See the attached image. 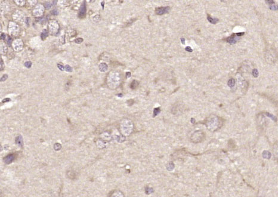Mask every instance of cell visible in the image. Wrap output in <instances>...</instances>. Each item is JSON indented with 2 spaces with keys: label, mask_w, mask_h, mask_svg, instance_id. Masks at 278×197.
<instances>
[{
  "label": "cell",
  "mask_w": 278,
  "mask_h": 197,
  "mask_svg": "<svg viewBox=\"0 0 278 197\" xmlns=\"http://www.w3.org/2000/svg\"><path fill=\"white\" fill-rule=\"evenodd\" d=\"M224 121L221 118L215 115H211L205 121V126L210 131H216L223 126Z\"/></svg>",
  "instance_id": "obj_1"
},
{
  "label": "cell",
  "mask_w": 278,
  "mask_h": 197,
  "mask_svg": "<svg viewBox=\"0 0 278 197\" xmlns=\"http://www.w3.org/2000/svg\"><path fill=\"white\" fill-rule=\"evenodd\" d=\"M134 128V125L131 120L125 118L122 119L120 123L119 129L122 135L124 137L128 136L132 133Z\"/></svg>",
  "instance_id": "obj_2"
},
{
  "label": "cell",
  "mask_w": 278,
  "mask_h": 197,
  "mask_svg": "<svg viewBox=\"0 0 278 197\" xmlns=\"http://www.w3.org/2000/svg\"><path fill=\"white\" fill-rule=\"evenodd\" d=\"M205 138H206V136L203 131L196 130L195 131L191 134L190 140L192 143L198 144V143H200L204 142L205 140Z\"/></svg>",
  "instance_id": "obj_3"
},
{
  "label": "cell",
  "mask_w": 278,
  "mask_h": 197,
  "mask_svg": "<svg viewBox=\"0 0 278 197\" xmlns=\"http://www.w3.org/2000/svg\"><path fill=\"white\" fill-rule=\"evenodd\" d=\"M170 8L168 6L167 7H158L155 9V13L157 15H162L164 14L168 13L170 12Z\"/></svg>",
  "instance_id": "obj_4"
},
{
  "label": "cell",
  "mask_w": 278,
  "mask_h": 197,
  "mask_svg": "<svg viewBox=\"0 0 278 197\" xmlns=\"http://www.w3.org/2000/svg\"><path fill=\"white\" fill-rule=\"evenodd\" d=\"M86 6H86V1H83V2H82V6H81V8H80L79 9V13H78V16H79V17H80V18H82V17H84L85 16H86V11H87Z\"/></svg>",
  "instance_id": "obj_5"
},
{
  "label": "cell",
  "mask_w": 278,
  "mask_h": 197,
  "mask_svg": "<svg viewBox=\"0 0 278 197\" xmlns=\"http://www.w3.org/2000/svg\"><path fill=\"white\" fill-rule=\"evenodd\" d=\"M109 197H125V195L121 190H114L110 193Z\"/></svg>",
  "instance_id": "obj_6"
},
{
  "label": "cell",
  "mask_w": 278,
  "mask_h": 197,
  "mask_svg": "<svg viewBox=\"0 0 278 197\" xmlns=\"http://www.w3.org/2000/svg\"><path fill=\"white\" fill-rule=\"evenodd\" d=\"M15 158H16L15 154H13V153L8 154V155H7L6 157H4V162L6 164H9L11 163V162L14 160Z\"/></svg>",
  "instance_id": "obj_7"
},
{
  "label": "cell",
  "mask_w": 278,
  "mask_h": 197,
  "mask_svg": "<svg viewBox=\"0 0 278 197\" xmlns=\"http://www.w3.org/2000/svg\"><path fill=\"white\" fill-rule=\"evenodd\" d=\"M238 40H239V38L236 36V34H233L226 39V41L230 44H235Z\"/></svg>",
  "instance_id": "obj_8"
},
{
  "label": "cell",
  "mask_w": 278,
  "mask_h": 197,
  "mask_svg": "<svg viewBox=\"0 0 278 197\" xmlns=\"http://www.w3.org/2000/svg\"><path fill=\"white\" fill-rule=\"evenodd\" d=\"M273 154L275 160L278 161V142H276L273 146Z\"/></svg>",
  "instance_id": "obj_9"
},
{
  "label": "cell",
  "mask_w": 278,
  "mask_h": 197,
  "mask_svg": "<svg viewBox=\"0 0 278 197\" xmlns=\"http://www.w3.org/2000/svg\"><path fill=\"white\" fill-rule=\"evenodd\" d=\"M16 144L20 147H22L23 145V141L22 136L21 135H19L18 136L16 137V140H15Z\"/></svg>",
  "instance_id": "obj_10"
},
{
  "label": "cell",
  "mask_w": 278,
  "mask_h": 197,
  "mask_svg": "<svg viewBox=\"0 0 278 197\" xmlns=\"http://www.w3.org/2000/svg\"><path fill=\"white\" fill-rule=\"evenodd\" d=\"M106 141L104 140H100L97 142V145L99 148L100 149H103L106 148Z\"/></svg>",
  "instance_id": "obj_11"
},
{
  "label": "cell",
  "mask_w": 278,
  "mask_h": 197,
  "mask_svg": "<svg viewBox=\"0 0 278 197\" xmlns=\"http://www.w3.org/2000/svg\"><path fill=\"white\" fill-rule=\"evenodd\" d=\"M207 19L212 24H216L219 22V19L217 18H213L211 16H209V15H207Z\"/></svg>",
  "instance_id": "obj_12"
},
{
  "label": "cell",
  "mask_w": 278,
  "mask_h": 197,
  "mask_svg": "<svg viewBox=\"0 0 278 197\" xmlns=\"http://www.w3.org/2000/svg\"><path fill=\"white\" fill-rule=\"evenodd\" d=\"M107 68H108V66H107V65L106 64V63H100V65H99V69L100 71H101V72H105V71H107Z\"/></svg>",
  "instance_id": "obj_13"
},
{
  "label": "cell",
  "mask_w": 278,
  "mask_h": 197,
  "mask_svg": "<svg viewBox=\"0 0 278 197\" xmlns=\"http://www.w3.org/2000/svg\"><path fill=\"white\" fill-rule=\"evenodd\" d=\"M139 86V81H137V80H134V81H133V82L131 83L130 87H131V88H132V89H135V88H136Z\"/></svg>",
  "instance_id": "obj_14"
},
{
  "label": "cell",
  "mask_w": 278,
  "mask_h": 197,
  "mask_svg": "<svg viewBox=\"0 0 278 197\" xmlns=\"http://www.w3.org/2000/svg\"><path fill=\"white\" fill-rule=\"evenodd\" d=\"M235 85V80L234 78L230 79L228 81V86L231 88H232V87H234Z\"/></svg>",
  "instance_id": "obj_15"
},
{
  "label": "cell",
  "mask_w": 278,
  "mask_h": 197,
  "mask_svg": "<svg viewBox=\"0 0 278 197\" xmlns=\"http://www.w3.org/2000/svg\"><path fill=\"white\" fill-rule=\"evenodd\" d=\"M47 36H48V31L46 29L43 30V32H42V34H41V39H43V40H44V39L46 38V37Z\"/></svg>",
  "instance_id": "obj_16"
},
{
  "label": "cell",
  "mask_w": 278,
  "mask_h": 197,
  "mask_svg": "<svg viewBox=\"0 0 278 197\" xmlns=\"http://www.w3.org/2000/svg\"><path fill=\"white\" fill-rule=\"evenodd\" d=\"M61 148H62V145H61L60 143H55L54 145V149L55 151H59V150L61 149Z\"/></svg>",
  "instance_id": "obj_17"
},
{
  "label": "cell",
  "mask_w": 278,
  "mask_h": 197,
  "mask_svg": "<svg viewBox=\"0 0 278 197\" xmlns=\"http://www.w3.org/2000/svg\"><path fill=\"white\" fill-rule=\"evenodd\" d=\"M252 75L255 78H257L258 76V71L257 69H254L252 71Z\"/></svg>",
  "instance_id": "obj_18"
},
{
  "label": "cell",
  "mask_w": 278,
  "mask_h": 197,
  "mask_svg": "<svg viewBox=\"0 0 278 197\" xmlns=\"http://www.w3.org/2000/svg\"><path fill=\"white\" fill-rule=\"evenodd\" d=\"M160 112V108H157L154 109L153 110V117H155L156 115H158Z\"/></svg>",
  "instance_id": "obj_19"
},
{
  "label": "cell",
  "mask_w": 278,
  "mask_h": 197,
  "mask_svg": "<svg viewBox=\"0 0 278 197\" xmlns=\"http://www.w3.org/2000/svg\"><path fill=\"white\" fill-rule=\"evenodd\" d=\"M52 6H53V4L51 3L50 2H47L45 4V8H46L47 9H49V8H50Z\"/></svg>",
  "instance_id": "obj_20"
},
{
  "label": "cell",
  "mask_w": 278,
  "mask_h": 197,
  "mask_svg": "<svg viewBox=\"0 0 278 197\" xmlns=\"http://www.w3.org/2000/svg\"><path fill=\"white\" fill-rule=\"evenodd\" d=\"M25 66L26 67V68H30V67H31V66H32V62H29V61H28V62H25Z\"/></svg>",
  "instance_id": "obj_21"
},
{
  "label": "cell",
  "mask_w": 278,
  "mask_h": 197,
  "mask_svg": "<svg viewBox=\"0 0 278 197\" xmlns=\"http://www.w3.org/2000/svg\"><path fill=\"white\" fill-rule=\"evenodd\" d=\"M146 189H148V190H145L146 193L147 194H150L153 192V189H152V188H146Z\"/></svg>",
  "instance_id": "obj_22"
},
{
  "label": "cell",
  "mask_w": 278,
  "mask_h": 197,
  "mask_svg": "<svg viewBox=\"0 0 278 197\" xmlns=\"http://www.w3.org/2000/svg\"><path fill=\"white\" fill-rule=\"evenodd\" d=\"M270 9L271 10H277L278 9V6L277 5H273V6H270Z\"/></svg>",
  "instance_id": "obj_23"
},
{
  "label": "cell",
  "mask_w": 278,
  "mask_h": 197,
  "mask_svg": "<svg viewBox=\"0 0 278 197\" xmlns=\"http://www.w3.org/2000/svg\"><path fill=\"white\" fill-rule=\"evenodd\" d=\"M65 70L67 71V72H72V68H71V66L69 65H66L65 66Z\"/></svg>",
  "instance_id": "obj_24"
},
{
  "label": "cell",
  "mask_w": 278,
  "mask_h": 197,
  "mask_svg": "<svg viewBox=\"0 0 278 197\" xmlns=\"http://www.w3.org/2000/svg\"><path fill=\"white\" fill-rule=\"evenodd\" d=\"M82 41H83V39L81 38H77V39H75V43H78V44L81 43Z\"/></svg>",
  "instance_id": "obj_25"
},
{
  "label": "cell",
  "mask_w": 278,
  "mask_h": 197,
  "mask_svg": "<svg viewBox=\"0 0 278 197\" xmlns=\"http://www.w3.org/2000/svg\"><path fill=\"white\" fill-rule=\"evenodd\" d=\"M57 67L59 68V69L60 70V71H64V69H65V68H64V66L62 65H61L60 64H58L57 65Z\"/></svg>",
  "instance_id": "obj_26"
},
{
  "label": "cell",
  "mask_w": 278,
  "mask_h": 197,
  "mask_svg": "<svg viewBox=\"0 0 278 197\" xmlns=\"http://www.w3.org/2000/svg\"><path fill=\"white\" fill-rule=\"evenodd\" d=\"M7 77H8V75H4L2 77V78H1V81H4L7 78Z\"/></svg>",
  "instance_id": "obj_27"
},
{
  "label": "cell",
  "mask_w": 278,
  "mask_h": 197,
  "mask_svg": "<svg viewBox=\"0 0 278 197\" xmlns=\"http://www.w3.org/2000/svg\"><path fill=\"white\" fill-rule=\"evenodd\" d=\"M51 13L54 15H57L58 14H59V12H58L57 10L56 9H54L51 11Z\"/></svg>",
  "instance_id": "obj_28"
},
{
  "label": "cell",
  "mask_w": 278,
  "mask_h": 197,
  "mask_svg": "<svg viewBox=\"0 0 278 197\" xmlns=\"http://www.w3.org/2000/svg\"><path fill=\"white\" fill-rule=\"evenodd\" d=\"M186 50L187 51H189V52H192L193 50L192 49V48L188 46V47H186Z\"/></svg>",
  "instance_id": "obj_29"
},
{
  "label": "cell",
  "mask_w": 278,
  "mask_h": 197,
  "mask_svg": "<svg viewBox=\"0 0 278 197\" xmlns=\"http://www.w3.org/2000/svg\"><path fill=\"white\" fill-rule=\"evenodd\" d=\"M245 33L244 32H240V33H236V35L237 36H242V35H244Z\"/></svg>",
  "instance_id": "obj_30"
},
{
  "label": "cell",
  "mask_w": 278,
  "mask_h": 197,
  "mask_svg": "<svg viewBox=\"0 0 278 197\" xmlns=\"http://www.w3.org/2000/svg\"><path fill=\"white\" fill-rule=\"evenodd\" d=\"M266 1L267 2V3H269V4H273L275 3V2H274V1H272V0H269V1Z\"/></svg>",
  "instance_id": "obj_31"
},
{
  "label": "cell",
  "mask_w": 278,
  "mask_h": 197,
  "mask_svg": "<svg viewBox=\"0 0 278 197\" xmlns=\"http://www.w3.org/2000/svg\"><path fill=\"white\" fill-rule=\"evenodd\" d=\"M131 77V72H127L126 73V77L127 78H129V77Z\"/></svg>",
  "instance_id": "obj_32"
},
{
  "label": "cell",
  "mask_w": 278,
  "mask_h": 197,
  "mask_svg": "<svg viewBox=\"0 0 278 197\" xmlns=\"http://www.w3.org/2000/svg\"><path fill=\"white\" fill-rule=\"evenodd\" d=\"M11 38H10L9 37L8 38V41H7V43H8V45H11Z\"/></svg>",
  "instance_id": "obj_33"
},
{
  "label": "cell",
  "mask_w": 278,
  "mask_h": 197,
  "mask_svg": "<svg viewBox=\"0 0 278 197\" xmlns=\"http://www.w3.org/2000/svg\"><path fill=\"white\" fill-rule=\"evenodd\" d=\"M10 99H4L3 100H2V102H3V103H4V102H8V101H10Z\"/></svg>",
  "instance_id": "obj_34"
},
{
  "label": "cell",
  "mask_w": 278,
  "mask_h": 197,
  "mask_svg": "<svg viewBox=\"0 0 278 197\" xmlns=\"http://www.w3.org/2000/svg\"><path fill=\"white\" fill-rule=\"evenodd\" d=\"M181 43H182L183 44H185V38H181Z\"/></svg>",
  "instance_id": "obj_35"
},
{
  "label": "cell",
  "mask_w": 278,
  "mask_h": 197,
  "mask_svg": "<svg viewBox=\"0 0 278 197\" xmlns=\"http://www.w3.org/2000/svg\"><path fill=\"white\" fill-rule=\"evenodd\" d=\"M4 37H5V35L4 34H2L1 36V39H4Z\"/></svg>",
  "instance_id": "obj_36"
},
{
  "label": "cell",
  "mask_w": 278,
  "mask_h": 197,
  "mask_svg": "<svg viewBox=\"0 0 278 197\" xmlns=\"http://www.w3.org/2000/svg\"><path fill=\"white\" fill-rule=\"evenodd\" d=\"M104 3H105V2H104V1H103V2H102V4H101V5H102L103 8H104Z\"/></svg>",
  "instance_id": "obj_37"
}]
</instances>
